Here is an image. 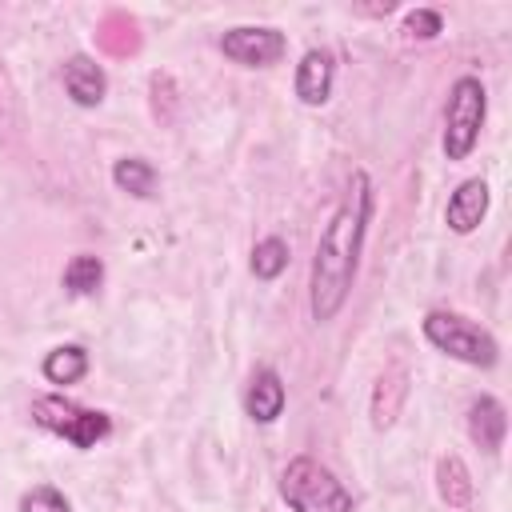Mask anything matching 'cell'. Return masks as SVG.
Segmentation results:
<instances>
[{
	"label": "cell",
	"instance_id": "obj_19",
	"mask_svg": "<svg viewBox=\"0 0 512 512\" xmlns=\"http://www.w3.org/2000/svg\"><path fill=\"white\" fill-rule=\"evenodd\" d=\"M444 32V16L436 8H412L404 16V36L408 40H436Z\"/></svg>",
	"mask_w": 512,
	"mask_h": 512
},
{
	"label": "cell",
	"instance_id": "obj_3",
	"mask_svg": "<svg viewBox=\"0 0 512 512\" xmlns=\"http://www.w3.org/2000/svg\"><path fill=\"white\" fill-rule=\"evenodd\" d=\"M420 328H424V340H428L436 352H444V356H452V360H460V364H472V368H496V360H500V344H496V336H492L488 328L472 324V320L460 316V312H444V308H436V312L424 316Z\"/></svg>",
	"mask_w": 512,
	"mask_h": 512
},
{
	"label": "cell",
	"instance_id": "obj_2",
	"mask_svg": "<svg viewBox=\"0 0 512 512\" xmlns=\"http://www.w3.org/2000/svg\"><path fill=\"white\" fill-rule=\"evenodd\" d=\"M280 496L292 512H352V492L312 456H292L280 472Z\"/></svg>",
	"mask_w": 512,
	"mask_h": 512
},
{
	"label": "cell",
	"instance_id": "obj_15",
	"mask_svg": "<svg viewBox=\"0 0 512 512\" xmlns=\"http://www.w3.org/2000/svg\"><path fill=\"white\" fill-rule=\"evenodd\" d=\"M88 376V352L80 344H60L44 356V380L48 384H76Z\"/></svg>",
	"mask_w": 512,
	"mask_h": 512
},
{
	"label": "cell",
	"instance_id": "obj_11",
	"mask_svg": "<svg viewBox=\"0 0 512 512\" xmlns=\"http://www.w3.org/2000/svg\"><path fill=\"white\" fill-rule=\"evenodd\" d=\"M64 92L72 96V104H80V108H96L100 100H104V92H108V76H104V68L92 60V56H68L64 60Z\"/></svg>",
	"mask_w": 512,
	"mask_h": 512
},
{
	"label": "cell",
	"instance_id": "obj_1",
	"mask_svg": "<svg viewBox=\"0 0 512 512\" xmlns=\"http://www.w3.org/2000/svg\"><path fill=\"white\" fill-rule=\"evenodd\" d=\"M372 216V184L364 172L352 176L348 200L332 212V220L320 232L316 256H312V280H308V308L316 324H328L356 280V264H360V244H364V228Z\"/></svg>",
	"mask_w": 512,
	"mask_h": 512
},
{
	"label": "cell",
	"instance_id": "obj_14",
	"mask_svg": "<svg viewBox=\"0 0 512 512\" xmlns=\"http://www.w3.org/2000/svg\"><path fill=\"white\" fill-rule=\"evenodd\" d=\"M112 184L136 200H148L156 192V168L144 156H124L112 164Z\"/></svg>",
	"mask_w": 512,
	"mask_h": 512
},
{
	"label": "cell",
	"instance_id": "obj_5",
	"mask_svg": "<svg viewBox=\"0 0 512 512\" xmlns=\"http://www.w3.org/2000/svg\"><path fill=\"white\" fill-rule=\"evenodd\" d=\"M32 420L48 432H56L60 440H68L72 448L88 452L96 448L108 432H112V420L108 412H96V408H84L68 396H36L32 400Z\"/></svg>",
	"mask_w": 512,
	"mask_h": 512
},
{
	"label": "cell",
	"instance_id": "obj_7",
	"mask_svg": "<svg viewBox=\"0 0 512 512\" xmlns=\"http://www.w3.org/2000/svg\"><path fill=\"white\" fill-rule=\"evenodd\" d=\"M332 84H336V56H332L328 48H308V52L300 56V64H296V80H292L300 104H308V108L328 104Z\"/></svg>",
	"mask_w": 512,
	"mask_h": 512
},
{
	"label": "cell",
	"instance_id": "obj_13",
	"mask_svg": "<svg viewBox=\"0 0 512 512\" xmlns=\"http://www.w3.org/2000/svg\"><path fill=\"white\" fill-rule=\"evenodd\" d=\"M436 492L448 508H468L472 504V472L456 452L436 460Z\"/></svg>",
	"mask_w": 512,
	"mask_h": 512
},
{
	"label": "cell",
	"instance_id": "obj_8",
	"mask_svg": "<svg viewBox=\"0 0 512 512\" xmlns=\"http://www.w3.org/2000/svg\"><path fill=\"white\" fill-rule=\"evenodd\" d=\"M488 216V184L480 176L456 184V192L448 196V208H444V220L456 236H468L480 228V220Z\"/></svg>",
	"mask_w": 512,
	"mask_h": 512
},
{
	"label": "cell",
	"instance_id": "obj_12",
	"mask_svg": "<svg viewBox=\"0 0 512 512\" xmlns=\"http://www.w3.org/2000/svg\"><path fill=\"white\" fill-rule=\"evenodd\" d=\"M408 400V372L404 368H388L380 372V380L372 384V428H392L400 408Z\"/></svg>",
	"mask_w": 512,
	"mask_h": 512
},
{
	"label": "cell",
	"instance_id": "obj_9",
	"mask_svg": "<svg viewBox=\"0 0 512 512\" xmlns=\"http://www.w3.org/2000/svg\"><path fill=\"white\" fill-rule=\"evenodd\" d=\"M284 404H288V392H284L280 372L276 368H256L248 388H244V412L256 424H272V420H280Z\"/></svg>",
	"mask_w": 512,
	"mask_h": 512
},
{
	"label": "cell",
	"instance_id": "obj_6",
	"mask_svg": "<svg viewBox=\"0 0 512 512\" xmlns=\"http://www.w3.org/2000/svg\"><path fill=\"white\" fill-rule=\"evenodd\" d=\"M220 52L240 68H272L288 52V36L268 24H240L220 36Z\"/></svg>",
	"mask_w": 512,
	"mask_h": 512
},
{
	"label": "cell",
	"instance_id": "obj_4",
	"mask_svg": "<svg viewBox=\"0 0 512 512\" xmlns=\"http://www.w3.org/2000/svg\"><path fill=\"white\" fill-rule=\"evenodd\" d=\"M484 116H488V92L480 84V76H460L448 92V108H444V156L448 160H468L476 140H480V128H484Z\"/></svg>",
	"mask_w": 512,
	"mask_h": 512
},
{
	"label": "cell",
	"instance_id": "obj_10",
	"mask_svg": "<svg viewBox=\"0 0 512 512\" xmlns=\"http://www.w3.org/2000/svg\"><path fill=\"white\" fill-rule=\"evenodd\" d=\"M468 436L484 452H500L508 436V408L496 396H480L468 404Z\"/></svg>",
	"mask_w": 512,
	"mask_h": 512
},
{
	"label": "cell",
	"instance_id": "obj_17",
	"mask_svg": "<svg viewBox=\"0 0 512 512\" xmlns=\"http://www.w3.org/2000/svg\"><path fill=\"white\" fill-rule=\"evenodd\" d=\"M288 260H292L288 244H284L280 236H268V240H260V244L252 248V276H256V280H276V276L288 268Z\"/></svg>",
	"mask_w": 512,
	"mask_h": 512
},
{
	"label": "cell",
	"instance_id": "obj_18",
	"mask_svg": "<svg viewBox=\"0 0 512 512\" xmlns=\"http://www.w3.org/2000/svg\"><path fill=\"white\" fill-rule=\"evenodd\" d=\"M20 512H72V504H68V496L60 488L36 484V488H28L20 496Z\"/></svg>",
	"mask_w": 512,
	"mask_h": 512
},
{
	"label": "cell",
	"instance_id": "obj_16",
	"mask_svg": "<svg viewBox=\"0 0 512 512\" xmlns=\"http://www.w3.org/2000/svg\"><path fill=\"white\" fill-rule=\"evenodd\" d=\"M100 284H104V260H100V256L80 252V256L68 260V268H64V288H68L72 296H92Z\"/></svg>",
	"mask_w": 512,
	"mask_h": 512
}]
</instances>
